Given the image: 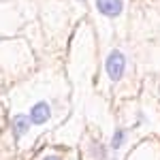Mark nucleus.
<instances>
[{"label": "nucleus", "mask_w": 160, "mask_h": 160, "mask_svg": "<svg viewBox=\"0 0 160 160\" xmlns=\"http://www.w3.org/2000/svg\"><path fill=\"white\" fill-rule=\"evenodd\" d=\"M105 68H107V73H109L111 81H120L124 77V71H126V56H124L122 51L113 49L109 56H107Z\"/></svg>", "instance_id": "obj_1"}, {"label": "nucleus", "mask_w": 160, "mask_h": 160, "mask_svg": "<svg viewBox=\"0 0 160 160\" xmlns=\"http://www.w3.org/2000/svg\"><path fill=\"white\" fill-rule=\"evenodd\" d=\"M30 124H45L47 120L51 118V107L49 102H45V100H41V102H37L32 109H30Z\"/></svg>", "instance_id": "obj_2"}, {"label": "nucleus", "mask_w": 160, "mask_h": 160, "mask_svg": "<svg viewBox=\"0 0 160 160\" xmlns=\"http://www.w3.org/2000/svg\"><path fill=\"white\" fill-rule=\"evenodd\" d=\"M96 9L107 17H118L124 11L122 0H96Z\"/></svg>", "instance_id": "obj_3"}, {"label": "nucleus", "mask_w": 160, "mask_h": 160, "mask_svg": "<svg viewBox=\"0 0 160 160\" xmlns=\"http://www.w3.org/2000/svg\"><path fill=\"white\" fill-rule=\"evenodd\" d=\"M28 128H30V118L28 115H15L13 118V137L15 139L24 137L28 132Z\"/></svg>", "instance_id": "obj_4"}, {"label": "nucleus", "mask_w": 160, "mask_h": 160, "mask_svg": "<svg viewBox=\"0 0 160 160\" xmlns=\"http://www.w3.org/2000/svg\"><path fill=\"white\" fill-rule=\"evenodd\" d=\"M124 139H126V130H124V128H118V130L113 132V139H111V148H113V149L122 148Z\"/></svg>", "instance_id": "obj_5"}, {"label": "nucleus", "mask_w": 160, "mask_h": 160, "mask_svg": "<svg viewBox=\"0 0 160 160\" xmlns=\"http://www.w3.org/2000/svg\"><path fill=\"white\" fill-rule=\"evenodd\" d=\"M45 160H60V158H58V156H47Z\"/></svg>", "instance_id": "obj_6"}]
</instances>
